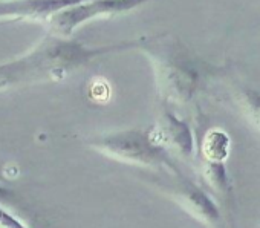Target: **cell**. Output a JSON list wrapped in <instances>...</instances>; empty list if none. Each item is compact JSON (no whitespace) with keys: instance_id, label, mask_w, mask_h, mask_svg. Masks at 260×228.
I'll return each instance as SVG.
<instances>
[{"instance_id":"cell-9","label":"cell","mask_w":260,"mask_h":228,"mask_svg":"<svg viewBox=\"0 0 260 228\" xmlns=\"http://www.w3.org/2000/svg\"><path fill=\"white\" fill-rule=\"evenodd\" d=\"M231 149V140L226 132L222 129H211L207 132L201 150L205 158V161L211 162H225V159L230 155Z\"/></svg>"},{"instance_id":"cell-2","label":"cell","mask_w":260,"mask_h":228,"mask_svg":"<svg viewBox=\"0 0 260 228\" xmlns=\"http://www.w3.org/2000/svg\"><path fill=\"white\" fill-rule=\"evenodd\" d=\"M134 49L150 63L162 101L187 104L193 100L199 89L201 72L196 60L181 42L167 32L150 34L135 39Z\"/></svg>"},{"instance_id":"cell-12","label":"cell","mask_w":260,"mask_h":228,"mask_svg":"<svg viewBox=\"0 0 260 228\" xmlns=\"http://www.w3.org/2000/svg\"><path fill=\"white\" fill-rule=\"evenodd\" d=\"M10 201H11V193L7 188H4L2 185H0V204H7Z\"/></svg>"},{"instance_id":"cell-6","label":"cell","mask_w":260,"mask_h":228,"mask_svg":"<svg viewBox=\"0 0 260 228\" xmlns=\"http://www.w3.org/2000/svg\"><path fill=\"white\" fill-rule=\"evenodd\" d=\"M153 141L170 155L191 158L194 153V135L187 121L176 117L173 112L164 110L158 121L149 129Z\"/></svg>"},{"instance_id":"cell-10","label":"cell","mask_w":260,"mask_h":228,"mask_svg":"<svg viewBox=\"0 0 260 228\" xmlns=\"http://www.w3.org/2000/svg\"><path fill=\"white\" fill-rule=\"evenodd\" d=\"M204 181L214 190L222 194H226L231 190L230 178L226 175L223 162H211L205 161V166L202 169Z\"/></svg>"},{"instance_id":"cell-8","label":"cell","mask_w":260,"mask_h":228,"mask_svg":"<svg viewBox=\"0 0 260 228\" xmlns=\"http://www.w3.org/2000/svg\"><path fill=\"white\" fill-rule=\"evenodd\" d=\"M230 98L240 117L260 135V92L248 86H237L230 92Z\"/></svg>"},{"instance_id":"cell-3","label":"cell","mask_w":260,"mask_h":228,"mask_svg":"<svg viewBox=\"0 0 260 228\" xmlns=\"http://www.w3.org/2000/svg\"><path fill=\"white\" fill-rule=\"evenodd\" d=\"M90 149L118 162L144 167L153 172H179L173 155L158 146L149 131L127 129L98 135L87 143Z\"/></svg>"},{"instance_id":"cell-11","label":"cell","mask_w":260,"mask_h":228,"mask_svg":"<svg viewBox=\"0 0 260 228\" xmlns=\"http://www.w3.org/2000/svg\"><path fill=\"white\" fill-rule=\"evenodd\" d=\"M0 228H29L0 204Z\"/></svg>"},{"instance_id":"cell-5","label":"cell","mask_w":260,"mask_h":228,"mask_svg":"<svg viewBox=\"0 0 260 228\" xmlns=\"http://www.w3.org/2000/svg\"><path fill=\"white\" fill-rule=\"evenodd\" d=\"M150 2L156 0H84L55 14L48 25V31L61 37H72L80 26L89 22L127 14Z\"/></svg>"},{"instance_id":"cell-7","label":"cell","mask_w":260,"mask_h":228,"mask_svg":"<svg viewBox=\"0 0 260 228\" xmlns=\"http://www.w3.org/2000/svg\"><path fill=\"white\" fill-rule=\"evenodd\" d=\"M84 0H0V20L49 25L52 17Z\"/></svg>"},{"instance_id":"cell-1","label":"cell","mask_w":260,"mask_h":228,"mask_svg":"<svg viewBox=\"0 0 260 228\" xmlns=\"http://www.w3.org/2000/svg\"><path fill=\"white\" fill-rule=\"evenodd\" d=\"M134 49V40L106 46H87L71 37L49 32L28 52L0 64V92L66 80L93 60Z\"/></svg>"},{"instance_id":"cell-4","label":"cell","mask_w":260,"mask_h":228,"mask_svg":"<svg viewBox=\"0 0 260 228\" xmlns=\"http://www.w3.org/2000/svg\"><path fill=\"white\" fill-rule=\"evenodd\" d=\"M164 176L155 179L153 184L161 188L162 193L170 196L181 208L191 214L201 223L210 228H222V214L214 201L191 179L179 172L169 173L161 172Z\"/></svg>"}]
</instances>
